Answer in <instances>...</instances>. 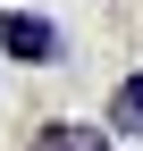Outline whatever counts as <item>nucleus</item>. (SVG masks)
Wrapping results in <instances>:
<instances>
[{"label":"nucleus","instance_id":"obj_2","mask_svg":"<svg viewBox=\"0 0 143 151\" xmlns=\"http://www.w3.org/2000/svg\"><path fill=\"white\" fill-rule=\"evenodd\" d=\"M25 151H110V126H84V118H51Z\"/></svg>","mask_w":143,"mask_h":151},{"label":"nucleus","instance_id":"obj_1","mask_svg":"<svg viewBox=\"0 0 143 151\" xmlns=\"http://www.w3.org/2000/svg\"><path fill=\"white\" fill-rule=\"evenodd\" d=\"M0 50H9V59H25V67H51V59H59V25H51V17L9 9V17H0Z\"/></svg>","mask_w":143,"mask_h":151},{"label":"nucleus","instance_id":"obj_3","mask_svg":"<svg viewBox=\"0 0 143 151\" xmlns=\"http://www.w3.org/2000/svg\"><path fill=\"white\" fill-rule=\"evenodd\" d=\"M110 134H143V67L110 92Z\"/></svg>","mask_w":143,"mask_h":151}]
</instances>
